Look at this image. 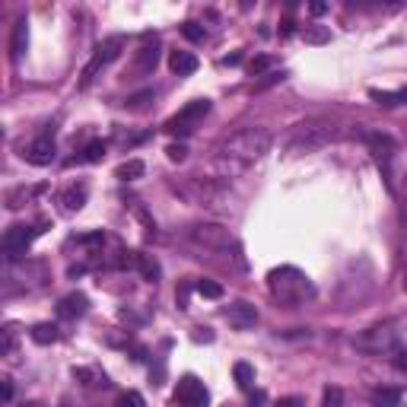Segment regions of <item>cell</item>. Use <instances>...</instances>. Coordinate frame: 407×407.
I'll list each match as a JSON object with an SVG mask.
<instances>
[{
	"label": "cell",
	"mask_w": 407,
	"mask_h": 407,
	"mask_svg": "<svg viewBox=\"0 0 407 407\" xmlns=\"http://www.w3.org/2000/svg\"><path fill=\"white\" fill-rule=\"evenodd\" d=\"M270 144L274 137L268 127H242L214 150V172L220 179H239L242 172H249L255 163L268 156Z\"/></svg>",
	"instance_id": "cell-1"
},
{
	"label": "cell",
	"mask_w": 407,
	"mask_h": 407,
	"mask_svg": "<svg viewBox=\"0 0 407 407\" xmlns=\"http://www.w3.org/2000/svg\"><path fill=\"white\" fill-rule=\"evenodd\" d=\"M268 290H270V296H274L277 303L290 305V309H293V305H303L305 299L315 296L312 280L299 268H290V264L270 270V274H268Z\"/></svg>",
	"instance_id": "cell-2"
},
{
	"label": "cell",
	"mask_w": 407,
	"mask_h": 407,
	"mask_svg": "<svg viewBox=\"0 0 407 407\" xmlns=\"http://www.w3.org/2000/svg\"><path fill=\"white\" fill-rule=\"evenodd\" d=\"M338 137V127L331 121H322V118H312V121H299L293 125V131L283 140V153L287 156H305V153H315L322 146H328Z\"/></svg>",
	"instance_id": "cell-3"
},
{
	"label": "cell",
	"mask_w": 407,
	"mask_h": 407,
	"mask_svg": "<svg viewBox=\"0 0 407 407\" xmlns=\"http://www.w3.org/2000/svg\"><path fill=\"white\" fill-rule=\"evenodd\" d=\"M175 191L185 200L198 204V207H216L223 200V185L214 179H198V175H188L181 185H175Z\"/></svg>",
	"instance_id": "cell-4"
},
{
	"label": "cell",
	"mask_w": 407,
	"mask_h": 407,
	"mask_svg": "<svg viewBox=\"0 0 407 407\" xmlns=\"http://www.w3.org/2000/svg\"><path fill=\"white\" fill-rule=\"evenodd\" d=\"M45 229H48V220H39V223H32V226H26V223L10 226L7 233H4V255H7L10 261H13V258H22L29 251V245H32Z\"/></svg>",
	"instance_id": "cell-5"
},
{
	"label": "cell",
	"mask_w": 407,
	"mask_h": 407,
	"mask_svg": "<svg viewBox=\"0 0 407 407\" xmlns=\"http://www.w3.org/2000/svg\"><path fill=\"white\" fill-rule=\"evenodd\" d=\"M207 115H210V99H194V102H188L185 109L179 111V115L169 118V121H166V131L172 134V137H188V134L198 131V125Z\"/></svg>",
	"instance_id": "cell-6"
},
{
	"label": "cell",
	"mask_w": 407,
	"mask_h": 407,
	"mask_svg": "<svg viewBox=\"0 0 407 407\" xmlns=\"http://www.w3.org/2000/svg\"><path fill=\"white\" fill-rule=\"evenodd\" d=\"M188 239H191L194 245H200V249H207V251L239 249V245L233 242V235H229V229L216 226V223H194V226L188 229Z\"/></svg>",
	"instance_id": "cell-7"
},
{
	"label": "cell",
	"mask_w": 407,
	"mask_h": 407,
	"mask_svg": "<svg viewBox=\"0 0 407 407\" xmlns=\"http://www.w3.org/2000/svg\"><path fill=\"white\" fill-rule=\"evenodd\" d=\"M125 45H127V39L125 35H111V39H105L102 45H99L96 48V55H92V61L86 64V70H83V80H80V86H92V80H96L99 76V70L102 67H109L111 61H115L118 55H121V51H125Z\"/></svg>",
	"instance_id": "cell-8"
},
{
	"label": "cell",
	"mask_w": 407,
	"mask_h": 407,
	"mask_svg": "<svg viewBox=\"0 0 407 407\" xmlns=\"http://www.w3.org/2000/svg\"><path fill=\"white\" fill-rule=\"evenodd\" d=\"M353 344L366 353H388V350H394V344H398V331H394L392 324H375V328H366Z\"/></svg>",
	"instance_id": "cell-9"
},
{
	"label": "cell",
	"mask_w": 407,
	"mask_h": 407,
	"mask_svg": "<svg viewBox=\"0 0 407 407\" xmlns=\"http://www.w3.org/2000/svg\"><path fill=\"white\" fill-rule=\"evenodd\" d=\"M175 404L179 407H207L210 404L207 385H204L198 375H181V379L175 382Z\"/></svg>",
	"instance_id": "cell-10"
},
{
	"label": "cell",
	"mask_w": 407,
	"mask_h": 407,
	"mask_svg": "<svg viewBox=\"0 0 407 407\" xmlns=\"http://www.w3.org/2000/svg\"><path fill=\"white\" fill-rule=\"evenodd\" d=\"M366 146H369V153H373V159L379 163V169L385 172V181L392 185V159H394V140L388 137V134H366Z\"/></svg>",
	"instance_id": "cell-11"
},
{
	"label": "cell",
	"mask_w": 407,
	"mask_h": 407,
	"mask_svg": "<svg viewBox=\"0 0 407 407\" xmlns=\"http://www.w3.org/2000/svg\"><path fill=\"white\" fill-rule=\"evenodd\" d=\"M159 51H163V45H159V35L153 32H144V39H140V48L134 51V74H153L159 64Z\"/></svg>",
	"instance_id": "cell-12"
},
{
	"label": "cell",
	"mask_w": 407,
	"mask_h": 407,
	"mask_svg": "<svg viewBox=\"0 0 407 407\" xmlns=\"http://www.w3.org/2000/svg\"><path fill=\"white\" fill-rule=\"evenodd\" d=\"M223 315H226V322L233 324V328H239V331H249V328H255V324H258V309L251 303H245V299L233 303Z\"/></svg>",
	"instance_id": "cell-13"
},
{
	"label": "cell",
	"mask_w": 407,
	"mask_h": 407,
	"mask_svg": "<svg viewBox=\"0 0 407 407\" xmlns=\"http://www.w3.org/2000/svg\"><path fill=\"white\" fill-rule=\"evenodd\" d=\"M55 153H57V146L51 137H35L32 144L22 150V156H26V163H32V166H51V163H55Z\"/></svg>",
	"instance_id": "cell-14"
},
{
	"label": "cell",
	"mask_w": 407,
	"mask_h": 407,
	"mask_svg": "<svg viewBox=\"0 0 407 407\" xmlns=\"http://www.w3.org/2000/svg\"><path fill=\"white\" fill-rule=\"evenodd\" d=\"M90 312V299L83 293H67V296L57 303V315L61 318H83Z\"/></svg>",
	"instance_id": "cell-15"
},
{
	"label": "cell",
	"mask_w": 407,
	"mask_h": 407,
	"mask_svg": "<svg viewBox=\"0 0 407 407\" xmlns=\"http://www.w3.org/2000/svg\"><path fill=\"white\" fill-rule=\"evenodd\" d=\"M57 204H61L67 214H76V210H83V204H86V185L80 181V185H70V188H64L61 194H57Z\"/></svg>",
	"instance_id": "cell-16"
},
{
	"label": "cell",
	"mask_w": 407,
	"mask_h": 407,
	"mask_svg": "<svg viewBox=\"0 0 407 407\" xmlns=\"http://www.w3.org/2000/svg\"><path fill=\"white\" fill-rule=\"evenodd\" d=\"M169 67H172V74H179V76H191L194 70L200 67V61L191 55V51H172V55H169Z\"/></svg>",
	"instance_id": "cell-17"
},
{
	"label": "cell",
	"mask_w": 407,
	"mask_h": 407,
	"mask_svg": "<svg viewBox=\"0 0 407 407\" xmlns=\"http://www.w3.org/2000/svg\"><path fill=\"white\" fill-rule=\"evenodd\" d=\"M26 48H29V22L26 20H16L13 39H10V57H13V61H20V57L26 55Z\"/></svg>",
	"instance_id": "cell-18"
},
{
	"label": "cell",
	"mask_w": 407,
	"mask_h": 407,
	"mask_svg": "<svg viewBox=\"0 0 407 407\" xmlns=\"http://www.w3.org/2000/svg\"><path fill=\"white\" fill-rule=\"evenodd\" d=\"M369 99L375 105H385V109H394V105H407V86L404 90H369Z\"/></svg>",
	"instance_id": "cell-19"
},
{
	"label": "cell",
	"mask_w": 407,
	"mask_h": 407,
	"mask_svg": "<svg viewBox=\"0 0 407 407\" xmlns=\"http://www.w3.org/2000/svg\"><path fill=\"white\" fill-rule=\"evenodd\" d=\"M137 274L144 277V280H150V283H156L159 277H163V268H159V261L153 255H146V251H137Z\"/></svg>",
	"instance_id": "cell-20"
},
{
	"label": "cell",
	"mask_w": 407,
	"mask_h": 407,
	"mask_svg": "<svg viewBox=\"0 0 407 407\" xmlns=\"http://www.w3.org/2000/svg\"><path fill=\"white\" fill-rule=\"evenodd\" d=\"M146 166H144V159H127V163H121V166L115 169V179L118 181H137L144 179Z\"/></svg>",
	"instance_id": "cell-21"
},
{
	"label": "cell",
	"mask_w": 407,
	"mask_h": 407,
	"mask_svg": "<svg viewBox=\"0 0 407 407\" xmlns=\"http://www.w3.org/2000/svg\"><path fill=\"white\" fill-rule=\"evenodd\" d=\"M105 153H109V144H105V140H90V144L83 146V153L76 159H70V163H102Z\"/></svg>",
	"instance_id": "cell-22"
},
{
	"label": "cell",
	"mask_w": 407,
	"mask_h": 407,
	"mask_svg": "<svg viewBox=\"0 0 407 407\" xmlns=\"http://www.w3.org/2000/svg\"><path fill=\"white\" fill-rule=\"evenodd\" d=\"M42 191H45V185H39V188H13V191H7V207L10 210L26 207V200L35 198V194H42Z\"/></svg>",
	"instance_id": "cell-23"
},
{
	"label": "cell",
	"mask_w": 407,
	"mask_h": 407,
	"mask_svg": "<svg viewBox=\"0 0 407 407\" xmlns=\"http://www.w3.org/2000/svg\"><path fill=\"white\" fill-rule=\"evenodd\" d=\"M29 338L35 340V344H55L57 338H61V334H57V324H51V322H39L32 328V331H29Z\"/></svg>",
	"instance_id": "cell-24"
},
{
	"label": "cell",
	"mask_w": 407,
	"mask_h": 407,
	"mask_svg": "<svg viewBox=\"0 0 407 407\" xmlns=\"http://www.w3.org/2000/svg\"><path fill=\"white\" fill-rule=\"evenodd\" d=\"M233 375H235V385H239L242 392H251V388H255V369H251V363H235Z\"/></svg>",
	"instance_id": "cell-25"
},
{
	"label": "cell",
	"mask_w": 407,
	"mask_h": 407,
	"mask_svg": "<svg viewBox=\"0 0 407 407\" xmlns=\"http://www.w3.org/2000/svg\"><path fill=\"white\" fill-rule=\"evenodd\" d=\"M398 404H401V392H394V388L373 392V407H398Z\"/></svg>",
	"instance_id": "cell-26"
},
{
	"label": "cell",
	"mask_w": 407,
	"mask_h": 407,
	"mask_svg": "<svg viewBox=\"0 0 407 407\" xmlns=\"http://www.w3.org/2000/svg\"><path fill=\"white\" fill-rule=\"evenodd\" d=\"M274 64H277L274 55H258V57H251V61H249V74L251 76H261V74H268Z\"/></svg>",
	"instance_id": "cell-27"
},
{
	"label": "cell",
	"mask_w": 407,
	"mask_h": 407,
	"mask_svg": "<svg viewBox=\"0 0 407 407\" xmlns=\"http://www.w3.org/2000/svg\"><path fill=\"white\" fill-rule=\"evenodd\" d=\"M194 290H198L204 299H220V296H223V287H220L216 280H207V277L194 283Z\"/></svg>",
	"instance_id": "cell-28"
},
{
	"label": "cell",
	"mask_w": 407,
	"mask_h": 407,
	"mask_svg": "<svg viewBox=\"0 0 407 407\" xmlns=\"http://www.w3.org/2000/svg\"><path fill=\"white\" fill-rule=\"evenodd\" d=\"M322 407H344V392L338 385H328L322 392Z\"/></svg>",
	"instance_id": "cell-29"
},
{
	"label": "cell",
	"mask_w": 407,
	"mask_h": 407,
	"mask_svg": "<svg viewBox=\"0 0 407 407\" xmlns=\"http://www.w3.org/2000/svg\"><path fill=\"white\" fill-rule=\"evenodd\" d=\"M181 35H185L188 42H204L207 39V29L198 26V22H181Z\"/></svg>",
	"instance_id": "cell-30"
},
{
	"label": "cell",
	"mask_w": 407,
	"mask_h": 407,
	"mask_svg": "<svg viewBox=\"0 0 407 407\" xmlns=\"http://www.w3.org/2000/svg\"><path fill=\"white\" fill-rule=\"evenodd\" d=\"M115 407H146V401L140 392H125V394H118Z\"/></svg>",
	"instance_id": "cell-31"
},
{
	"label": "cell",
	"mask_w": 407,
	"mask_h": 407,
	"mask_svg": "<svg viewBox=\"0 0 407 407\" xmlns=\"http://www.w3.org/2000/svg\"><path fill=\"white\" fill-rule=\"evenodd\" d=\"M150 102H153V90H144V92H137V96H131V99H127L125 105H127V109H131V111H144Z\"/></svg>",
	"instance_id": "cell-32"
},
{
	"label": "cell",
	"mask_w": 407,
	"mask_h": 407,
	"mask_svg": "<svg viewBox=\"0 0 407 407\" xmlns=\"http://www.w3.org/2000/svg\"><path fill=\"white\" fill-rule=\"evenodd\" d=\"M13 344H16V331H13V324H7V328H4V344H0V353L10 357V353H13Z\"/></svg>",
	"instance_id": "cell-33"
},
{
	"label": "cell",
	"mask_w": 407,
	"mask_h": 407,
	"mask_svg": "<svg viewBox=\"0 0 407 407\" xmlns=\"http://www.w3.org/2000/svg\"><path fill=\"white\" fill-rule=\"evenodd\" d=\"M328 39H331V32H328V29H309V26H305V42L322 45V42H328Z\"/></svg>",
	"instance_id": "cell-34"
},
{
	"label": "cell",
	"mask_w": 407,
	"mask_h": 407,
	"mask_svg": "<svg viewBox=\"0 0 407 407\" xmlns=\"http://www.w3.org/2000/svg\"><path fill=\"white\" fill-rule=\"evenodd\" d=\"M146 134H125L121 131V127H118L115 131V144H121V146H131V144H140V140H144Z\"/></svg>",
	"instance_id": "cell-35"
},
{
	"label": "cell",
	"mask_w": 407,
	"mask_h": 407,
	"mask_svg": "<svg viewBox=\"0 0 407 407\" xmlns=\"http://www.w3.org/2000/svg\"><path fill=\"white\" fill-rule=\"evenodd\" d=\"M166 156L172 159V163H181V159L188 156V146L181 144V140H179V144H169V146H166Z\"/></svg>",
	"instance_id": "cell-36"
},
{
	"label": "cell",
	"mask_w": 407,
	"mask_h": 407,
	"mask_svg": "<svg viewBox=\"0 0 407 407\" xmlns=\"http://www.w3.org/2000/svg\"><path fill=\"white\" fill-rule=\"evenodd\" d=\"M188 290H191V283H179V293H175L179 309H188Z\"/></svg>",
	"instance_id": "cell-37"
},
{
	"label": "cell",
	"mask_w": 407,
	"mask_h": 407,
	"mask_svg": "<svg viewBox=\"0 0 407 407\" xmlns=\"http://www.w3.org/2000/svg\"><path fill=\"white\" fill-rule=\"evenodd\" d=\"M283 76H287V74H277V70H274V74H268V76H264L261 83H255V90H264V86H274V83H280Z\"/></svg>",
	"instance_id": "cell-38"
},
{
	"label": "cell",
	"mask_w": 407,
	"mask_h": 407,
	"mask_svg": "<svg viewBox=\"0 0 407 407\" xmlns=\"http://www.w3.org/2000/svg\"><path fill=\"white\" fill-rule=\"evenodd\" d=\"M191 338L198 340V344H200V340H204V344H210V340H214V331H210V328H194Z\"/></svg>",
	"instance_id": "cell-39"
},
{
	"label": "cell",
	"mask_w": 407,
	"mask_h": 407,
	"mask_svg": "<svg viewBox=\"0 0 407 407\" xmlns=\"http://www.w3.org/2000/svg\"><path fill=\"white\" fill-rule=\"evenodd\" d=\"M394 366L401 373H407V350H394Z\"/></svg>",
	"instance_id": "cell-40"
},
{
	"label": "cell",
	"mask_w": 407,
	"mask_h": 407,
	"mask_svg": "<svg viewBox=\"0 0 407 407\" xmlns=\"http://www.w3.org/2000/svg\"><path fill=\"white\" fill-rule=\"evenodd\" d=\"M74 379H83V385H92L90 379H96V375H92L90 369H74Z\"/></svg>",
	"instance_id": "cell-41"
},
{
	"label": "cell",
	"mask_w": 407,
	"mask_h": 407,
	"mask_svg": "<svg viewBox=\"0 0 407 407\" xmlns=\"http://www.w3.org/2000/svg\"><path fill=\"white\" fill-rule=\"evenodd\" d=\"M274 407H303V398H283V401H277Z\"/></svg>",
	"instance_id": "cell-42"
},
{
	"label": "cell",
	"mask_w": 407,
	"mask_h": 407,
	"mask_svg": "<svg viewBox=\"0 0 407 407\" xmlns=\"http://www.w3.org/2000/svg\"><path fill=\"white\" fill-rule=\"evenodd\" d=\"M10 398H13V382L4 379V401H10Z\"/></svg>",
	"instance_id": "cell-43"
},
{
	"label": "cell",
	"mask_w": 407,
	"mask_h": 407,
	"mask_svg": "<svg viewBox=\"0 0 407 407\" xmlns=\"http://www.w3.org/2000/svg\"><path fill=\"white\" fill-rule=\"evenodd\" d=\"M223 64H229V67H235V64H242V55H239V51H235V55L223 57Z\"/></svg>",
	"instance_id": "cell-44"
},
{
	"label": "cell",
	"mask_w": 407,
	"mask_h": 407,
	"mask_svg": "<svg viewBox=\"0 0 407 407\" xmlns=\"http://www.w3.org/2000/svg\"><path fill=\"white\" fill-rule=\"evenodd\" d=\"M324 10H328V7H324V4H312V7H309V13H312V16H322Z\"/></svg>",
	"instance_id": "cell-45"
},
{
	"label": "cell",
	"mask_w": 407,
	"mask_h": 407,
	"mask_svg": "<svg viewBox=\"0 0 407 407\" xmlns=\"http://www.w3.org/2000/svg\"><path fill=\"white\" fill-rule=\"evenodd\" d=\"M261 401H264V392H255V394H251V407H258Z\"/></svg>",
	"instance_id": "cell-46"
},
{
	"label": "cell",
	"mask_w": 407,
	"mask_h": 407,
	"mask_svg": "<svg viewBox=\"0 0 407 407\" xmlns=\"http://www.w3.org/2000/svg\"><path fill=\"white\" fill-rule=\"evenodd\" d=\"M22 407H42V404H39V401H29V404H22Z\"/></svg>",
	"instance_id": "cell-47"
},
{
	"label": "cell",
	"mask_w": 407,
	"mask_h": 407,
	"mask_svg": "<svg viewBox=\"0 0 407 407\" xmlns=\"http://www.w3.org/2000/svg\"><path fill=\"white\" fill-rule=\"evenodd\" d=\"M404 290H407V268H404Z\"/></svg>",
	"instance_id": "cell-48"
},
{
	"label": "cell",
	"mask_w": 407,
	"mask_h": 407,
	"mask_svg": "<svg viewBox=\"0 0 407 407\" xmlns=\"http://www.w3.org/2000/svg\"><path fill=\"white\" fill-rule=\"evenodd\" d=\"M175 407H179V404H175Z\"/></svg>",
	"instance_id": "cell-49"
}]
</instances>
